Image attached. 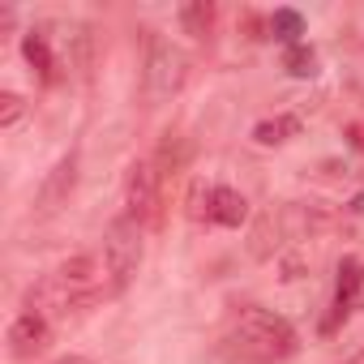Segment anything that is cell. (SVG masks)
I'll use <instances>...</instances> for the list:
<instances>
[{
  "label": "cell",
  "instance_id": "6da1fadb",
  "mask_svg": "<svg viewBox=\"0 0 364 364\" xmlns=\"http://www.w3.org/2000/svg\"><path fill=\"white\" fill-rule=\"evenodd\" d=\"M296 347H300V338L279 313H270V309H240L223 351H228L232 364H287L296 355Z\"/></svg>",
  "mask_w": 364,
  "mask_h": 364
},
{
  "label": "cell",
  "instance_id": "7a4b0ae2",
  "mask_svg": "<svg viewBox=\"0 0 364 364\" xmlns=\"http://www.w3.org/2000/svg\"><path fill=\"white\" fill-rule=\"evenodd\" d=\"M185 77H189V52L154 31H146V99L167 103L185 86Z\"/></svg>",
  "mask_w": 364,
  "mask_h": 364
},
{
  "label": "cell",
  "instance_id": "3957f363",
  "mask_svg": "<svg viewBox=\"0 0 364 364\" xmlns=\"http://www.w3.org/2000/svg\"><path fill=\"white\" fill-rule=\"evenodd\" d=\"M137 266H141V232H137V223L129 215H120L103 232V274H107V287L120 296L133 283Z\"/></svg>",
  "mask_w": 364,
  "mask_h": 364
},
{
  "label": "cell",
  "instance_id": "277c9868",
  "mask_svg": "<svg viewBox=\"0 0 364 364\" xmlns=\"http://www.w3.org/2000/svg\"><path fill=\"white\" fill-rule=\"evenodd\" d=\"M124 215L137 228H154L163 219V171L154 159H137L124 176Z\"/></svg>",
  "mask_w": 364,
  "mask_h": 364
},
{
  "label": "cell",
  "instance_id": "5b68a950",
  "mask_svg": "<svg viewBox=\"0 0 364 364\" xmlns=\"http://www.w3.org/2000/svg\"><path fill=\"white\" fill-rule=\"evenodd\" d=\"M73 189H77V154H65V159H56V167L43 176L39 198H35V210H39V215H56L60 206H69Z\"/></svg>",
  "mask_w": 364,
  "mask_h": 364
},
{
  "label": "cell",
  "instance_id": "8992f818",
  "mask_svg": "<svg viewBox=\"0 0 364 364\" xmlns=\"http://www.w3.org/2000/svg\"><path fill=\"white\" fill-rule=\"evenodd\" d=\"M52 347V321L43 313H22L9 326V355L14 360H35Z\"/></svg>",
  "mask_w": 364,
  "mask_h": 364
},
{
  "label": "cell",
  "instance_id": "52a82bcc",
  "mask_svg": "<svg viewBox=\"0 0 364 364\" xmlns=\"http://www.w3.org/2000/svg\"><path fill=\"white\" fill-rule=\"evenodd\" d=\"M82 309H90L86 300H77L56 274L52 279H43V283H35L31 291H26V313H43L48 321L52 317H69V313H82Z\"/></svg>",
  "mask_w": 364,
  "mask_h": 364
},
{
  "label": "cell",
  "instance_id": "ba28073f",
  "mask_svg": "<svg viewBox=\"0 0 364 364\" xmlns=\"http://www.w3.org/2000/svg\"><path fill=\"white\" fill-rule=\"evenodd\" d=\"M56 279H60V283H65L77 300L95 304V296H99V262H95V253H77V257L60 262Z\"/></svg>",
  "mask_w": 364,
  "mask_h": 364
},
{
  "label": "cell",
  "instance_id": "9c48e42d",
  "mask_svg": "<svg viewBox=\"0 0 364 364\" xmlns=\"http://www.w3.org/2000/svg\"><path fill=\"white\" fill-rule=\"evenodd\" d=\"M95 65H99V43H95V31L86 22H73L69 26V69L82 86H90L95 77Z\"/></svg>",
  "mask_w": 364,
  "mask_h": 364
},
{
  "label": "cell",
  "instance_id": "30bf717a",
  "mask_svg": "<svg viewBox=\"0 0 364 364\" xmlns=\"http://www.w3.org/2000/svg\"><path fill=\"white\" fill-rule=\"evenodd\" d=\"M360 291H364V262H360V257H343V266H338V287H334V317L326 321V330H330L338 317H347V309L355 304Z\"/></svg>",
  "mask_w": 364,
  "mask_h": 364
},
{
  "label": "cell",
  "instance_id": "8fae6325",
  "mask_svg": "<svg viewBox=\"0 0 364 364\" xmlns=\"http://www.w3.org/2000/svg\"><path fill=\"white\" fill-rule=\"evenodd\" d=\"M287 232V223H283V210L274 215V210H262L257 219H253V232H249V253L257 257V262H266V257H274V249H279V236Z\"/></svg>",
  "mask_w": 364,
  "mask_h": 364
},
{
  "label": "cell",
  "instance_id": "7c38bea8",
  "mask_svg": "<svg viewBox=\"0 0 364 364\" xmlns=\"http://www.w3.org/2000/svg\"><path fill=\"white\" fill-rule=\"evenodd\" d=\"M245 219H249V202H245V193L219 185L215 198H210V223H219V228H240Z\"/></svg>",
  "mask_w": 364,
  "mask_h": 364
},
{
  "label": "cell",
  "instance_id": "4fadbf2b",
  "mask_svg": "<svg viewBox=\"0 0 364 364\" xmlns=\"http://www.w3.org/2000/svg\"><path fill=\"white\" fill-rule=\"evenodd\" d=\"M189 154H193L189 137L180 133V129H167V133L159 137V150H154V167H159L163 176H171V171H180V167L189 163Z\"/></svg>",
  "mask_w": 364,
  "mask_h": 364
},
{
  "label": "cell",
  "instance_id": "5bb4252c",
  "mask_svg": "<svg viewBox=\"0 0 364 364\" xmlns=\"http://www.w3.org/2000/svg\"><path fill=\"white\" fill-rule=\"evenodd\" d=\"M215 22H219V9L210 0H189V5H180V26H185L193 39H210Z\"/></svg>",
  "mask_w": 364,
  "mask_h": 364
},
{
  "label": "cell",
  "instance_id": "9a60e30c",
  "mask_svg": "<svg viewBox=\"0 0 364 364\" xmlns=\"http://www.w3.org/2000/svg\"><path fill=\"white\" fill-rule=\"evenodd\" d=\"M22 52H26V60H31V69L39 73V82H56L60 73H56V56H52V48H48V35H39V31H31L26 39H22Z\"/></svg>",
  "mask_w": 364,
  "mask_h": 364
},
{
  "label": "cell",
  "instance_id": "2e32d148",
  "mask_svg": "<svg viewBox=\"0 0 364 364\" xmlns=\"http://www.w3.org/2000/svg\"><path fill=\"white\" fill-rule=\"evenodd\" d=\"M296 133H300V116H274V120H262V124L253 129V141L279 146V141H287V137H296Z\"/></svg>",
  "mask_w": 364,
  "mask_h": 364
},
{
  "label": "cell",
  "instance_id": "e0dca14e",
  "mask_svg": "<svg viewBox=\"0 0 364 364\" xmlns=\"http://www.w3.org/2000/svg\"><path fill=\"white\" fill-rule=\"evenodd\" d=\"M270 35L283 39L287 48H296L300 35H304V18H300L296 9H274V18H270Z\"/></svg>",
  "mask_w": 364,
  "mask_h": 364
},
{
  "label": "cell",
  "instance_id": "ac0fdd59",
  "mask_svg": "<svg viewBox=\"0 0 364 364\" xmlns=\"http://www.w3.org/2000/svg\"><path fill=\"white\" fill-rule=\"evenodd\" d=\"M283 69H287L291 77H313V73H317V52H313L309 43H296V48L283 52Z\"/></svg>",
  "mask_w": 364,
  "mask_h": 364
},
{
  "label": "cell",
  "instance_id": "d6986e66",
  "mask_svg": "<svg viewBox=\"0 0 364 364\" xmlns=\"http://www.w3.org/2000/svg\"><path fill=\"white\" fill-rule=\"evenodd\" d=\"M22 116H26V99L14 95V90H5V95H0V129H14Z\"/></svg>",
  "mask_w": 364,
  "mask_h": 364
},
{
  "label": "cell",
  "instance_id": "ffe728a7",
  "mask_svg": "<svg viewBox=\"0 0 364 364\" xmlns=\"http://www.w3.org/2000/svg\"><path fill=\"white\" fill-rule=\"evenodd\" d=\"M210 198H215V189L210 185H202V180H193V189H189V219H210Z\"/></svg>",
  "mask_w": 364,
  "mask_h": 364
},
{
  "label": "cell",
  "instance_id": "44dd1931",
  "mask_svg": "<svg viewBox=\"0 0 364 364\" xmlns=\"http://www.w3.org/2000/svg\"><path fill=\"white\" fill-rule=\"evenodd\" d=\"M347 137H351V146H355V150H364V120H355V124L347 129Z\"/></svg>",
  "mask_w": 364,
  "mask_h": 364
},
{
  "label": "cell",
  "instance_id": "7402d4cb",
  "mask_svg": "<svg viewBox=\"0 0 364 364\" xmlns=\"http://www.w3.org/2000/svg\"><path fill=\"white\" fill-rule=\"evenodd\" d=\"M52 364H95V360H86V355H60V360H52Z\"/></svg>",
  "mask_w": 364,
  "mask_h": 364
}]
</instances>
